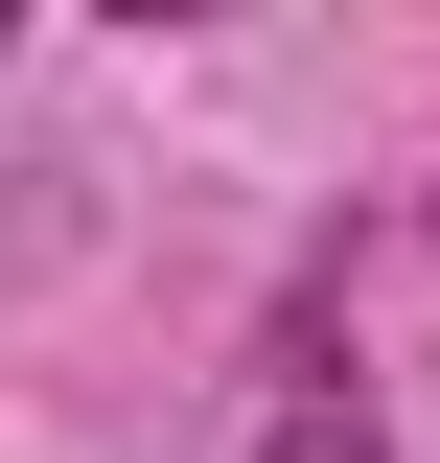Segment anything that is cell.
<instances>
[{
	"label": "cell",
	"mask_w": 440,
	"mask_h": 463,
	"mask_svg": "<svg viewBox=\"0 0 440 463\" xmlns=\"http://www.w3.org/2000/svg\"><path fill=\"white\" fill-rule=\"evenodd\" d=\"M255 463H371V417H348V394H325V371H301V394H278V417H255Z\"/></svg>",
	"instance_id": "6da1fadb"
}]
</instances>
